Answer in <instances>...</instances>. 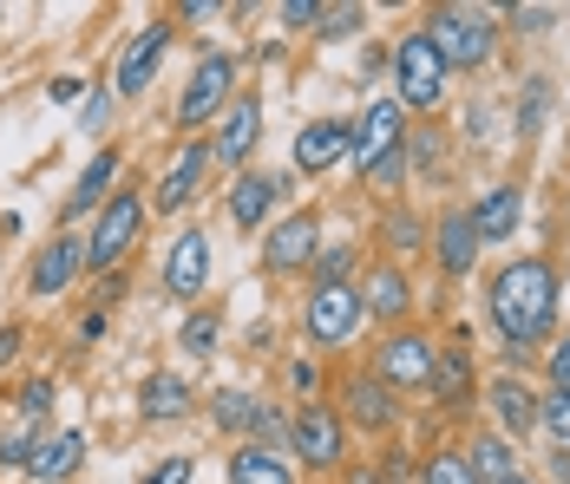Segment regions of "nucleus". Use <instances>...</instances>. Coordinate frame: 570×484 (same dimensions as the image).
<instances>
[{
	"mask_svg": "<svg viewBox=\"0 0 570 484\" xmlns=\"http://www.w3.org/2000/svg\"><path fill=\"white\" fill-rule=\"evenodd\" d=\"M485 302H492V327H499L505 354L524 360L538 340H551V322H558V275H551L544 256H518V263H505V269L492 275Z\"/></svg>",
	"mask_w": 570,
	"mask_h": 484,
	"instance_id": "f257e3e1",
	"label": "nucleus"
},
{
	"mask_svg": "<svg viewBox=\"0 0 570 484\" xmlns=\"http://www.w3.org/2000/svg\"><path fill=\"white\" fill-rule=\"evenodd\" d=\"M426 40L440 47L446 72H472V66H485V59H492L499 27H492V13H485V7H440V13L426 20Z\"/></svg>",
	"mask_w": 570,
	"mask_h": 484,
	"instance_id": "f03ea898",
	"label": "nucleus"
},
{
	"mask_svg": "<svg viewBox=\"0 0 570 484\" xmlns=\"http://www.w3.org/2000/svg\"><path fill=\"white\" fill-rule=\"evenodd\" d=\"M394 86H400V111H433L446 99V59L426 33H406L394 47Z\"/></svg>",
	"mask_w": 570,
	"mask_h": 484,
	"instance_id": "7ed1b4c3",
	"label": "nucleus"
},
{
	"mask_svg": "<svg viewBox=\"0 0 570 484\" xmlns=\"http://www.w3.org/2000/svg\"><path fill=\"white\" fill-rule=\"evenodd\" d=\"M361 315H367V302H361L354 281H322V288L308 295V340L335 347V340H347V334L361 327Z\"/></svg>",
	"mask_w": 570,
	"mask_h": 484,
	"instance_id": "20e7f679",
	"label": "nucleus"
},
{
	"mask_svg": "<svg viewBox=\"0 0 570 484\" xmlns=\"http://www.w3.org/2000/svg\"><path fill=\"white\" fill-rule=\"evenodd\" d=\"M229 79H236V59H229V53L197 59L190 86H184V99H177V125H184V131H197L204 118H217L224 99H229Z\"/></svg>",
	"mask_w": 570,
	"mask_h": 484,
	"instance_id": "39448f33",
	"label": "nucleus"
},
{
	"mask_svg": "<svg viewBox=\"0 0 570 484\" xmlns=\"http://www.w3.org/2000/svg\"><path fill=\"white\" fill-rule=\"evenodd\" d=\"M288 445L302 452V465H308V472L342 465V413H328V406H302V413H295V426H288Z\"/></svg>",
	"mask_w": 570,
	"mask_h": 484,
	"instance_id": "423d86ee",
	"label": "nucleus"
},
{
	"mask_svg": "<svg viewBox=\"0 0 570 484\" xmlns=\"http://www.w3.org/2000/svg\"><path fill=\"white\" fill-rule=\"evenodd\" d=\"M138 229H145V204L138 197H112L106 216H99V229H92V243H86V263L92 269H112L118 256L138 243Z\"/></svg>",
	"mask_w": 570,
	"mask_h": 484,
	"instance_id": "0eeeda50",
	"label": "nucleus"
},
{
	"mask_svg": "<svg viewBox=\"0 0 570 484\" xmlns=\"http://www.w3.org/2000/svg\"><path fill=\"white\" fill-rule=\"evenodd\" d=\"M165 53H171V27H165V20H151V27L118 53V92H125V99H138V92L151 86V72L165 66Z\"/></svg>",
	"mask_w": 570,
	"mask_h": 484,
	"instance_id": "6e6552de",
	"label": "nucleus"
},
{
	"mask_svg": "<svg viewBox=\"0 0 570 484\" xmlns=\"http://www.w3.org/2000/svg\"><path fill=\"white\" fill-rule=\"evenodd\" d=\"M204 281H210V236L204 229H184L171 243V263H165V288H171L177 302H197Z\"/></svg>",
	"mask_w": 570,
	"mask_h": 484,
	"instance_id": "1a4fd4ad",
	"label": "nucleus"
},
{
	"mask_svg": "<svg viewBox=\"0 0 570 484\" xmlns=\"http://www.w3.org/2000/svg\"><path fill=\"white\" fill-rule=\"evenodd\" d=\"M322 256V229H315V216L302 210V216H283L276 223V236L263 243V263L269 269H308Z\"/></svg>",
	"mask_w": 570,
	"mask_h": 484,
	"instance_id": "9d476101",
	"label": "nucleus"
},
{
	"mask_svg": "<svg viewBox=\"0 0 570 484\" xmlns=\"http://www.w3.org/2000/svg\"><path fill=\"white\" fill-rule=\"evenodd\" d=\"M433 340L426 334H394L387 347H381V379L387 386H433Z\"/></svg>",
	"mask_w": 570,
	"mask_h": 484,
	"instance_id": "9b49d317",
	"label": "nucleus"
},
{
	"mask_svg": "<svg viewBox=\"0 0 570 484\" xmlns=\"http://www.w3.org/2000/svg\"><path fill=\"white\" fill-rule=\"evenodd\" d=\"M347 151H354V125H342V118H315L302 138H295V170H328V164H342Z\"/></svg>",
	"mask_w": 570,
	"mask_h": 484,
	"instance_id": "f8f14e48",
	"label": "nucleus"
},
{
	"mask_svg": "<svg viewBox=\"0 0 570 484\" xmlns=\"http://www.w3.org/2000/svg\"><path fill=\"white\" fill-rule=\"evenodd\" d=\"M479 223H472V210H446L440 216V236H433V256H440V269L446 275H472V263H479Z\"/></svg>",
	"mask_w": 570,
	"mask_h": 484,
	"instance_id": "ddd939ff",
	"label": "nucleus"
},
{
	"mask_svg": "<svg viewBox=\"0 0 570 484\" xmlns=\"http://www.w3.org/2000/svg\"><path fill=\"white\" fill-rule=\"evenodd\" d=\"M394 145H400V99H381V106L361 111V125H354V151H347V158L367 170L374 158H387Z\"/></svg>",
	"mask_w": 570,
	"mask_h": 484,
	"instance_id": "4468645a",
	"label": "nucleus"
},
{
	"mask_svg": "<svg viewBox=\"0 0 570 484\" xmlns=\"http://www.w3.org/2000/svg\"><path fill=\"white\" fill-rule=\"evenodd\" d=\"M256 138H263V106H256V99H236V106L224 111V125H217V138H210V158L243 164Z\"/></svg>",
	"mask_w": 570,
	"mask_h": 484,
	"instance_id": "2eb2a0df",
	"label": "nucleus"
},
{
	"mask_svg": "<svg viewBox=\"0 0 570 484\" xmlns=\"http://www.w3.org/2000/svg\"><path fill=\"white\" fill-rule=\"evenodd\" d=\"M472 334H459L446 340L440 354H433V386L426 393H440V406H465L472 399V347H465Z\"/></svg>",
	"mask_w": 570,
	"mask_h": 484,
	"instance_id": "dca6fc26",
	"label": "nucleus"
},
{
	"mask_svg": "<svg viewBox=\"0 0 570 484\" xmlns=\"http://www.w3.org/2000/svg\"><path fill=\"white\" fill-rule=\"evenodd\" d=\"M210 145H184V151H177V164L171 170H165V190H158V204H151V210H184V204H190V197H197V184H204V170H210Z\"/></svg>",
	"mask_w": 570,
	"mask_h": 484,
	"instance_id": "f3484780",
	"label": "nucleus"
},
{
	"mask_svg": "<svg viewBox=\"0 0 570 484\" xmlns=\"http://www.w3.org/2000/svg\"><path fill=\"white\" fill-rule=\"evenodd\" d=\"M518 216H524L518 184L485 190V197H479V210H472V223H479V243H512V236H518Z\"/></svg>",
	"mask_w": 570,
	"mask_h": 484,
	"instance_id": "a211bd4d",
	"label": "nucleus"
},
{
	"mask_svg": "<svg viewBox=\"0 0 570 484\" xmlns=\"http://www.w3.org/2000/svg\"><path fill=\"white\" fill-rule=\"evenodd\" d=\"M276 197H283V177H263V170H243V177H236V190H229V216H236L243 229H256L263 216L276 210Z\"/></svg>",
	"mask_w": 570,
	"mask_h": 484,
	"instance_id": "6ab92c4d",
	"label": "nucleus"
},
{
	"mask_svg": "<svg viewBox=\"0 0 570 484\" xmlns=\"http://www.w3.org/2000/svg\"><path fill=\"white\" fill-rule=\"evenodd\" d=\"M79 263H86V243H79V236H53L47 256L33 263V295H59V288L79 275Z\"/></svg>",
	"mask_w": 570,
	"mask_h": 484,
	"instance_id": "aec40b11",
	"label": "nucleus"
},
{
	"mask_svg": "<svg viewBox=\"0 0 570 484\" xmlns=\"http://www.w3.org/2000/svg\"><path fill=\"white\" fill-rule=\"evenodd\" d=\"M492 413H499V426L518 432V438L538 426V399H531V386H524V379H512V374L492 379Z\"/></svg>",
	"mask_w": 570,
	"mask_h": 484,
	"instance_id": "412c9836",
	"label": "nucleus"
},
{
	"mask_svg": "<svg viewBox=\"0 0 570 484\" xmlns=\"http://www.w3.org/2000/svg\"><path fill=\"white\" fill-rule=\"evenodd\" d=\"M79 458H86V438H79V432H59V438H47V445L33 452V465H27V472H33V478H47V484H59V478H72V472H79Z\"/></svg>",
	"mask_w": 570,
	"mask_h": 484,
	"instance_id": "4be33fe9",
	"label": "nucleus"
},
{
	"mask_svg": "<svg viewBox=\"0 0 570 484\" xmlns=\"http://www.w3.org/2000/svg\"><path fill=\"white\" fill-rule=\"evenodd\" d=\"M361 302H367V315L400 322V315L413 308V288H406V275H400V269H374V275H367V295H361Z\"/></svg>",
	"mask_w": 570,
	"mask_h": 484,
	"instance_id": "5701e85b",
	"label": "nucleus"
},
{
	"mask_svg": "<svg viewBox=\"0 0 570 484\" xmlns=\"http://www.w3.org/2000/svg\"><path fill=\"white\" fill-rule=\"evenodd\" d=\"M229 484H295V478L269 445H243V452H229Z\"/></svg>",
	"mask_w": 570,
	"mask_h": 484,
	"instance_id": "b1692460",
	"label": "nucleus"
},
{
	"mask_svg": "<svg viewBox=\"0 0 570 484\" xmlns=\"http://www.w3.org/2000/svg\"><path fill=\"white\" fill-rule=\"evenodd\" d=\"M347 419L361 426H394V399H387V379H347Z\"/></svg>",
	"mask_w": 570,
	"mask_h": 484,
	"instance_id": "393cba45",
	"label": "nucleus"
},
{
	"mask_svg": "<svg viewBox=\"0 0 570 484\" xmlns=\"http://www.w3.org/2000/svg\"><path fill=\"white\" fill-rule=\"evenodd\" d=\"M472 472H479V484H505L518 472L512 465V445H505V432H485V438H472Z\"/></svg>",
	"mask_w": 570,
	"mask_h": 484,
	"instance_id": "a878e982",
	"label": "nucleus"
},
{
	"mask_svg": "<svg viewBox=\"0 0 570 484\" xmlns=\"http://www.w3.org/2000/svg\"><path fill=\"white\" fill-rule=\"evenodd\" d=\"M190 413V386L177 374H158L145 379V419H184Z\"/></svg>",
	"mask_w": 570,
	"mask_h": 484,
	"instance_id": "bb28decb",
	"label": "nucleus"
},
{
	"mask_svg": "<svg viewBox=\"0 0 570 484\" xmlns=\"http://www.w3.org/2000/svg\"><path fill=\"white\" fill-rule=\"evenodd\" d=\"M112 177H118V158H112V151H99V158L86 164V177L72 184V197H66V210H72V216H86L92 204H99V190H106Z\"/></svg>",
	"mask_w": 570,
	"mask_h": 484,
	"instance_id": "cd10ccee",
	"label": "nucleus"
},
{
	"mask_svg": "<svg viewBox=\"0 0 570 484\" xmlns=\"http://www.w3.org/2000/svg\"><path fill=\"white\" fill-rule=\"evenodd\" d=\"M420 484H479V472H472L465 452H433L426 472H420Z\"/></svg>",
	"mask_w": 570,
	"mask_h": 484,
	"instance_id": "c85d7f7f",
	"label": "nucleus"
},
{
	"mask_svg": "<svg viewBox=\"0 0 570 484\" xmlns=\"http://www.w3.org/2000/svg\"><path fill=\"white\" fill-rule=\"evenodd\" d=\"M217 426H229V432H256V426H263V406H256L249 393H217Z\"/></svg>",
	"mask_w": 570,
	"mask_h": 484,
	"instance_id": "c756f323",
	"label": "nucleus"
},
{
	"mask_svg": "<svg viewBox=\"0 0 570 484\" xmlns=\"http://www.w3.org/2000/svg\"><path fill=\"white\" fill-rule=\"evenodd\" d=\"M361 27H367V7L347 0V7H322V27H315V33H322V40H347V33H361Z\"/></svg>",
	"mask_w": 570,
	"mask_h": 484,
	"instance_id": "7c9ffc66",
	"label": "nucleus"
},
{
	"mask_svg": "<svg viewBox=\"0 0 570 484\" xmlns=\"http://www.w3.org/2000/svg\"><path fill=\"white\" fill-rule=\"evenodd\" d=\"M361 177H367L374 190H400V184H406V145H394L387 158H374L367 170H361Z\"/></svg>",
	"mask_w": 570,
	"mask_h": 484,
	"instance_id": "2f4dec72",
	"label": "nucleus"
},
{
	"mask_svg": "<svg viewBox=\"0 0 570 484\" xmlns=\"http://www.w3.org/2000/svg\"><path fill=\"white\" fill-rule=\"evenodd\" d=\"M177 340H184V354H197V360H204V354H217V315H190Z\"/></svg>",
	"mask_w": 570,
	"mask_h": 484,
	"instance_id": "473e14b6",
	"label": "nucleus"
},
{
	"mask_svg": "<svg viewBox=\"0 0 570 484\" xmlns=\"http://www.w3.org/2000/svg\"><path fill=\"white\" fill-rule=\"evenodd\" d=\"M538 426L551 432L558 445H570V393H544V406H538Z\"/></svg>",
	"mask_w": 570,
	"mask_h": 484,
	"instance_id": "72a5a7b5",
	"label": "nucleus"
},
{
	"mask_svg": "<svg viewBox=\"0 0 570 484\" xmlns=\"http://www.w3.org/2000/svg\"><path fill=\"white\" fill-rule=\"evenodd\" d=\"M381 229H387V243H394V249H420V243H426L420 216H406V210H394L387 223H381Z\"/></svg>",
	"mask_w": 570,
	"mask_h": 484,
	"instance_id": "f704fd0d",
	"label": "nucleus"
},
{
	"mask_svg": "<svg viewBox=\"0 0 570 484\" xmlns=\"http://www.w3.org/2000/svg\"><path fill=\"white\" fill-rule=\"evenodd\" d=\"M544 106H551V86L531 79V86H524V111H518V131H538V125H544Z\"/></svg>",
	"mask_w": 570,
	"mask_h": 484,
	"instance_id": "c9c22d12",
	"label": "nucleus"
},
{
	"mask_svg": "<svg viewBox=\"0 0 570 484\" xmlns=\"http://www.w3.org/2000/svg\"><path fill=\"white\" fill-rule=\"evenodd\" d=\"M47 406H53V379H33V386H20V413H27V419H40Z\"/></svg>",
	"mask_w": 570,
	"mask_h": 484,
	"instance_id": "e433bc0d",
	"label": "nucleus"
},
{
	"mask_svg": "<svg viewBox=\"0 0 570 484\" xmlns=\"http://www.w3.org/2000/svg\"><path fill=\"white\" fill-rule=\"evenodd\" d=\"M347 263H354V249H322V256H315V269H322V281H347Z\"/></svg>",
	"mask_w": 570,
	"mask_h": 484,
	"instance_id": "4c0bfd02",
	"label": "nucleus"
},
{
	"mask_svg": "<svg viewBox=\"0 0 570 484\" xmlns=\"http://www.w3.org/2000/svg\"><path fill=\"white\" fill-rule=\"evenodd\" d=\"M33 452H40V445H33L27 432H13V438H0V465H33Z\"/></svg>",
	"mask_w": 570,
	"mask_h": 484,
	"instance_id": "58836bf2",
	"label": "nucleus"
},
{
	"mask_svg": "<svg viewBox=\"0 0 570 484\" xmlns=\"http://www.w3.org/2000/svg\"><path fill=\"white\" fill-rule=\"evenodd\" d=\"M288 27H322V0H283Z\"/></svg>",
	"mask_w": 570,
	"mask_h": 484,
	"instance_id": "ea45409f",
	"label": "nucleus"
},
{
	"mask_svg": "<svg viewBox=\"0 0 570 484\" xmlns=\"http://www.w3.org/2000/svg\"><path fill=\"white\" fill-rule=\"evenodd\" d=\"M544 367H551V379H558V393H570V334L551 347V360H544Z\"/></svg>",
	"mask_w": 570,
	"mask_h": 484,
	"instance_id": "a19ab883",
	"label": "nucleus"
},
{
	"mask_svg": "<svg viewBox=\"0 0 570 484\" xmlns=\"http://www.w3.org/2000/svg\"><path fill=\"white\" fill-rule=\"evenodd\" d=\"M145 484H190V458H165V465H158Z\"/></svg>",
	"mask_w": 570,
	"mask_h": 484,
	"instance_id": "79ce46f5",
	"label": "nucleus"
},
{
	"mask_svg": "<svg viewBox=\"0 0 570 484\" xmlns=\"http://www.w3.org/2000/svg\"><path fill=\"white\" fill-rule=\"evenodd\" d=\"M106 111H112V99H106V92H92L86 111H79V118H86V131H106Z\"/></svg>",
	"mask_w": 570,
	"mask_h": 484,
	"instance_id": "37998d69",
	"label": "nucleus"
},
{
	"mask_svg": "<svg viewBox=\"0 0 570 484\" xmlns=\"http://www.w3.org/2000/svg\"><path fill=\"white\" fill-rule=\"evenodd\" d=\"M512 20L524 33H538V27H551V7H512Z\"/></svg>",
	"mask_w": 570,
	"mask_h": 484,
	"instance_id": "c03bdc74",
	"label": "nucleus"
},
{
	"mask_svg": "<svg viewBox=\"0 0 570 484\" xmlns=\"http://www.w3.org/2000/svg\"><path fill=\"white\" fill-rule=\"evenodd\" d=\"M13 354H20V327H0V367H7Z\"/></svg>",
	"mask_w": 570,
	"mask_h": 484,
	"instance_id": "a18cd8bd",
	"label": "nucleus"
},
{
	"mask_svg": "<svg viewBox=\"0 0 570 484\" xmlns=\"http://www.w3.org/2000/svg\"><path fill=\"white\" fill-rule=\"evenodd\" d=\"M551 465H558V478H570V452H558V458H551Z\"/></svg>",
	"mask_w": 570,
	"mask_h": 484,
	"instance_id": "49530a36",
	"label": "nucleus"
},
{
	"mask_svg": "<svg viewBox=\"0 0 570 484\" xmlns=\"http://www.w3.org/2000/svg\"><path fill=\"white\" fill-rule=\"evenodd\" d=\"M505 484H531V478H518V472H512V478H505Z\"/></svg>",
	"mask_w": 570,
	"mask_h": 484,
	"instance_id": "de8ad7c7",
	"label": "nucleus"
}]
</instances>
